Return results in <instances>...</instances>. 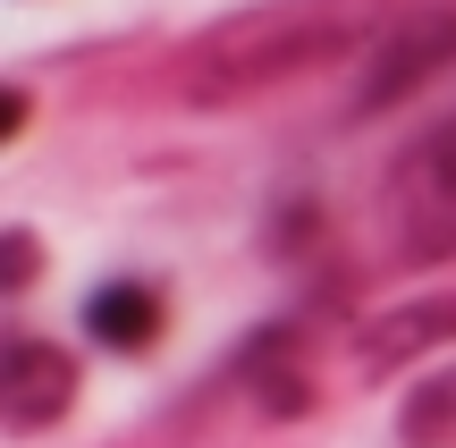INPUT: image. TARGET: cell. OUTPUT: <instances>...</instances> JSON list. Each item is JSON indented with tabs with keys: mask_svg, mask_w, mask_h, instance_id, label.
<instances>
[{
	"mask_svg": "<svg viewBox=\"0 0 456 448\" xmlns=\"http://www.w3.org/2000/svg\"><path fill=\"white\" fill-rule=\"evenodd\" d=\"M397 178H406V195H448V203H456V118L431 135L423 152H414L406 169H397Z\"/></svg>",
	"mask_w": 456,
	"mask_h": 448,
	"instance_id": "cell-4",
	"label": "cell"
},
{
	"mask_svg": "<svg viewBox=\"0 0 456 448\" xmlns=\"http://www.w3.org/2000/svg\"><path fill=\"white\" fill-rule=\"evenodd\" d=\"M440 60H456V17H423V26L380 60V77L363 85V102H389V94H406V85H423Z\"/></svg>",
	"mask_w": 456,
	"mask_h": 448,
	"instance_id": "cell-3",
	"label": "cell"
},
{
	"mask_svg": "<svg viewBox=\"0 0 456 448\" xmlns=\"http://www.w3.org/2000/svg\"><path fill=\"white\" fill-rule=\"evenodd\" d=\"M85 330H94L102 347H152V338H161V297L135 288V280H110L85 305Z\"/></svg>",
	"mask_w": 456,
	"mask_h": 448,
	"instance_id": "cell-2",
	"label": "cell"
},
{
	"mask_svg": "<svg viewBox=\"0 0 456 448\" xmlns=\"http://www.w3.org/2000/svg\"><path fill=\"white\" fill-rule=\"evenodd\" d=\"M68 398H77V364L60 347H43V338H9V355H0V415H9V432H43L51 415H68Z\"/></svg>",
	"mask_w": 456,
	"mask_h": 448,
	"instance_id": "cell-1",
	"label": "cell"
}]
</instances>
